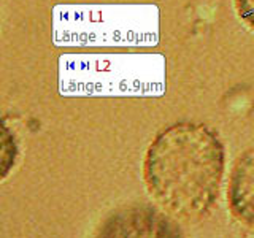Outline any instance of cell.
Returning a JSON list of instances; mask_svg holds the SVG:
<instances>
[{
    "mask_svg": "<svg viewBox=\"0 0 254 238\" xmlns=\"http://www.w3.org/2000/svg\"><path fill=\"white\" fill-rule=\"evenodd\" d=\"M227 198L234 216L243 224L254 227V148L246 149L235 161Z\"/></svg>",
    "mask_w": 254,
    "mask_h": 238,
    "instance_id": "3",
    "label": "cell"
},
{
    "mask_svg": "<svg viewBox=\"0 0 254 238\" xmlns=\"http://www.w3.org/2000/svg\"><path fill=\"white\" fill-rule=\"evenodd\" d=\"M224 170L221 135L208 124L194 121H178L157 132L143 162L149 194L185 221H198L213 210Z\"/></svg>",
    "mask_w": 254,
    "mask_h": 238,
    "instance_id": "1",
    "label": "cell"
},
{
    "mask_svg": "<svg viewBox=\"0 0 254 238\" xmlns=\"http://www.w3.org/2000/svg\"><path fill=\"white\" fill-rule=\"evenodd\" d=\"M235 8L240 19L254 32V0H235Z\"/></svg>",
    "mask_w": 254,
    "mask_h": 238,
    "instance_id": "5",
    "label": "cell"
},
{
    "mask_svg": "<svg viewBox=\"0 0 254 238\" xmlns=\"http://www.w3.org/2000/svg\"><path fill=\"white\" fill-rule=\"evenodd\" d=\"M95 238H183V230L169 213L137 203L108 214Z\"/></svg>",
    "mask_w": 254,
    "mask_h": 238,
    "instance_id": "2",
    "label": "cell"
},
{
    "mask_svg": "<svg viewBox=\"0 0 254 238\" xmlns=\"http://www.w3.org/2000/svg\"><path fill=\"white\" fill-rule=\"evenodd\" d=\"M19 157V146L16 135L0 118V181L8 178Z\"/></svg>",
    "mask_w": 254,
    "mask_h": 238,
    "instance_id": "4",
    "label": "cell"
}]
</instances>
